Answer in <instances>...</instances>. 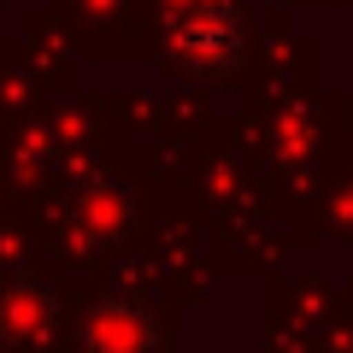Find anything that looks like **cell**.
<instances>
[{
	"label": "cell",
	"instance_id": "obj_1",
	"mask_svg": "<svg viewBox=\"0 0 353 353\" xmlns=\"http://www.w3.org/2000/svg\"><path fill=\"white\" fill-rule=\"evenodd\" d=\"M176 48H183V59L201 65V71H218V65L236 59L241 48V30H236V12L230 6H201V12L183 18V30H176Z\"/></svg>",
	"mask_w": 353,
	"mask_h": 353
},
{
	"label": "cell",
	"instance_id": "obj_2",
	"mask_svg": "<svg viewBox=\"0 0 353 353\" xmlns=\"http://www.w3.org/2000/svg\"><path fill=\"white\" fill-rule=\"evenodd\" d=\"M153 330L136 306H101L88 324V353H148Z\"/></svg>",
	"mask_w": 353,
	"mask_h": 353
}]
</instances>
